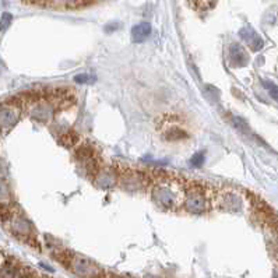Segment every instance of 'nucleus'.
I'll list each match as a JSON object with an SVG mask.
<instances>
[{"instance_id":"1","label":"nucleus","mask_w":278,"mask_h":278,"mask_svg":"<svg viewBox=\"0 0 278 278\" xmlns=\"http://www.w3.org/2000/svg\"><path fill=\"white\" fill-rule=\"evenodd\" d=\"M186 189L182 182L172 177L164 176L152 183L151 200L154 204L165 211H177L183 207Z\"/></svg>"},{"instance_id":"2","label":"nucleus","mask_w":278,"mask_h":278,"mask_svg":"<svg viewBox=\"0 0 278 278\" xmlns=\"http://www.w3.org/2000/svg\"><path fill=\"white\" fill-rule=\"evenodd\" d=\"M3 224H5L6 229L14 238L28 243L31 246H34V248L39 249V243H38V239H36L35 228H34L30 220L20 211V208L15 207L10 215L6 220H3Z\"/></svg>"},{"instance_id":"3","label":"nucleus","mask_w":278,"mask_h":278,"mask_svg":"<svg viewBox=\"0 0 278 278\" xmlns=\"http://www.w3.org/2000/svg\"><path fill=\"white\" fill-rule=\"evenodd\" d=\"M24 113V106L20 96L11 98L9 101L0 102V137L10 132L17 126Z\"/></svg>"},{"instance_id":"4","label":"nucleus","mask_w":278,"mask_h":278,"mask_svg":"<svg viewBox=\"0 0 278 278\" xmlns=\"http://www.w3.org/2000/svg\"><path fill=\"white\" fill-rule=\"evenodd\" d=\"M67 268L78 278H106L108 274L102 270L98 264H95L90 259L80 256V254H71Z\"/></svg>"},{"instance_id":"5","label":"nucleus","mask_w":278,"mask_h":278,"mask_svg":"<svg viewBox=\"0 0 278 278\" xmlns=\"http://www.w3.org/2000/svg\"><path fill=\"white\" fill-rule=\"evenodd\" d=\"M27 111H28V115L32 121L41 123V125H46L55 117L57 105L53 100L46 95V92H44V95L41 96L39 100H36L35 102H32L27 108Z\"/></svg>"},{"instance_id":"6","label":"nucleus","mask_w":278,"mask_h":278,"mask_svg":"<svg viewBox=\"0 0 278 278\" xmlns=\"http://www.w3.org/2000/svg\"><path fill=\"white\" fill-rule=\"evenodd\" d=\"M208 207V194L204 193L203 186L193 183L189 189H186V197L183 203V208L193 215H203L206 214Z\"/></svg>"},{"instance_id":"7","label":"nucleus","mask_w":278,"mask_h":278,"mask_svg":"<svg viewBox=\"0 0 278 278\" xmlns=\"http://www.w3.org/2000/svg\"><path fill=\"white\" fill-rule=\"evenodd\" d=\"M211 196V204L218 210L227 212H238L242 210V200L238 193L232 190H220L217 193L208 194Z\"/></svg>"},{"instance_id":"8","label":"nucleus","mask_w":278,"mask_h":278,"mask_svg":"<svg viewBox=\"0 0 278 278\" xmlns=\"http://www.w3.org/2000/svg\"><path fill=\"white\" fill-rule=\"evenodd\" d=\"M121 186L127 192H140L147 185V175L144 172L136 171V169H123L117 172Z\"/></svg>"},{"instance_id":"9","label":"nucleus","mask_w":278,"mask_h":278,"mask_svg":"<svg viewBox=\"0 0 278 278\" xmlns=\"http://www.w3.org/2000/svg\"><path fill=\"white\" fill-rule=\"evenodd\" d=\"M91 179L98 189L108 190V189L115 187V185L119 181V176H117V172H115L112 168L100 167L96 169V172L92 175Z\"/></svg>"},{"instance_id":"10","label":"nucleus","mask_w":278,"mask_h":278,"mask_svg":"<svg viewBox=\"0 0 278 278\" xmlns=\"http://www.w3.org/2000/svg\"><path fill=\"white\" fill-rule=\"evenodd\" d=\"M31 271H28L23 264L14 257L7 256L3 263L0 264V278H24Z\"/></svg>"},{"instance_id":"11","label":"nucleus","mask_w":278,"mask_h":278,"mask_svg":"<svg viewBox=\"0 0 278 278\" xmlns=\"http://www.w3.org/2000/svg\"><path fill=\"white\" fill-rule=\"evenodd\" d=\"M249 56L246 51L239 44H232L229 46V63L233 67H243L248 65Z\"/></svg>"},{"instance_id":"12","label":"nucleus","mask_w":278,"mask_h":278,"mask_svg":"<svg viewBox=\"0 0 278 278\" xmlns=\"http://www.w3.org/2000/svg\"><path fill=\"white\" fill-rule=\"evenodd\" d=\"M239 35L248 44L249 48H250L252 51L257 52L263 48V39H262V38L257 35V32L253 30V28H250V27L242 28V30L239 31Z\"/></svg>"},{"instance_id":"13","label":"nucleus","mask_w":278,"mask_h":278,"mask_svg":"<svg viewBox=\"0 0 278 278\" xmlns=\"http://www.w3.org/2000/svg\"><path fill=\"white\" fill-rule=\"evenodd\" d=\"M150 34H151V26H150V23L144 21V23H140V24L133 27L132 39L136 44H142L150 36Z\"/></svg>"},{"instance_id":"14","label":"nucleus","mask_w":278,"mask_h":278,"mask_svg":"<svg viewBox=\"0 0 278 278\" xmlns=\"http://www.w3.org/2000/svg\"><path fill=\"white\" fill-rule=\"evenodd\" d=\"M14 203L13 192H11L10 185L6 179H0V207L2 206H11Z\"/></svg>"},{"instance_id":"15","label":"nucleus","mask_w":278,"mask_h":278,"mask_svg":"<svg viewBox=\"0 0 278 278\" xmlns=\"http://www.w3.org/2000/svg\"><path fill=\"white\" fill-rule=\"evenodd\" d=\"M57 137H59L57 138L59 143L66 148H73L74 146H77V143L80 142V136L74 130H66V132L61 133Z\"/></svg>"},{"instance_id":"16","label":"nucleus","mask_w":278,"mask_h":278,"mask_svg":"<svg viewBox=\"0 0 278 278\" xmlns=\"http://www.w3.org/2000/svg\"><path fill=\"white\" fill-rule=\"evenodd\" d=\"M164 137L169 140V142H177V140H183V138H187L189 134H187L186 130H183L181 126H171L168 127L165 133H164Z\"/></svg>"},{"instance_id":"17","label":"nucleus","mask_w":278,"mask_h":278,"mask_svg":"<svg viewBox=\"0 0 278 278\" xmlns=\"http://www.w3.org/2000/svg\"><path fill=\"white\" fill-rule=\"evenodd\" d=\"M189 3L196 10H207L214 5V0H189Z\"/></svg>"},{"instance_id":"18","label":"nucleus","mask_w":278,"mask_h":278,"mask_svg":"<svg viewBox=\"0 0 278 278\" xmlns=\"http://www.w3.org/2000/svg\"><path fill=\"white\" fill-rule=\"evenodd\" d=\"M263 87L266 88V90H268V92H270L271 98H274L275 101H278V86L277 84H274V83H271V81H268V80H263Z\"/></svg>"},{"instance_id":"19","label":"nucleus","mask_w":278,"mask_h":278,"mask_svg":"<svg viewBox=\"0 0 278 278\" xmlns=\"http://www.w3.org/2000/svg\"><path fill=\"white\" fill-rule=\"evenodd\" d=\"M204 160H206V155H204V152L198 151L196 154H193L192 158H190V165L194 168L202 167L203 164H204Z\"/></svg>"},{"instance_id":"20","label":"nucleus","mask_w":278,"mask_h":278,"mask_svg":"<svg viewBox=\"0 0 278 278\" xmlns=\"http://www.w3.org/2000/svg\"><path fill=\"white\" fill-rule=\"evenodd\" d=\"M11 21H13V15H11L10 13H5V14L2 15V20H0V31L5 32V31L10 27Z\"/></svg>"},{"instance_id":"21","label":"nucleus","mask_w":278,"mask_h":278,"mask_svg":"<svg viewBox=\"0 0 278 278\" xmlns=\"http://www.w3.org/2000/svg\"><path fill=\"white\" fill-rule=\"evenodd\" d=\"M28 3H34V5H44V6H53V7H59L61 0H24Z\"/></svg>"},{"instance_id":"22","label":"nucleus","mask_w":278,"mask_h":278,"mask_svg":"<svg viewBox=\"0 0 278 278\" xmlns=\"http://www.w3.org/2000/svg\"><path fill=\"white\" fill-rule=\"evenodd\" d=\"M232 125L235 129H239L241 132H245V130H249L248 125H246V122L243 121V119H241V117H236L233 116L232 117Z\"/></svg>"},{"instance_id":"23","label":"nucleus","mask_w":278,"mask_h":278,"mask_svg":"<svg viewBox=\"0 0 278 278\" xmlns=\"http://www.w3.org/2000/svg\"><path fill=\"white\" fill-rule=\"evenodd\" d=\"M74 81L78 83V84H86V83H90V81H91V76H88L86 73H83V74H78V76L74 77Z\"/></svg>"},{"instance_id":"24","label":"nucleus","mask_w":278,"mask_h":278,"mask_svg":"<svg viewBox=\"0 0 278 278\" xmlns=\"http://www.w3.org/2000/svg\"><path fill=\"white\" fill-rule=\"evenodd\" d=\"M7 177V164L3 158H0V179H6Z\"/></svg>"},{"instance_id":"25","label":"nucleus","mask_w":278,"mask_h":278,"mask_svg":"<svg viewBox=\"0 0 278 278\" xmlns=\"http://www.w3.org/2000/svg\"><path fill=\"white\" fill-rule=\"evenodd\" d=\"M24 278H41V277H38V275H35V274L30 273L28 275H27V277H24Z\"/></svg>"},{"instance_id":"26","label":"nucleus","mask_w":278,"mask_h":278,"mask_svg":"<svg viewBox=\"0 0 278 278\" xmlns=\"http://www.w3.org/2000/svg\"><path fill=\"white\" fill-rule=\"evenodd\" d=\"M273 278H278V268H275L273 271Z\"/></svg>"},{"instance_id":"27","label":"nucleus","mask_w":278,"mask_h":278,"mask_svg":"<svg viewBox=\"0 0 278 278\" xmlns=\"http://www.w3.org/2000/svg\"><path fill=\"white\" fill-rule=\"evenodd\" d=\"M143 278H158V277H155V275H146V277Z\"/></svg>"}]
</instances>
